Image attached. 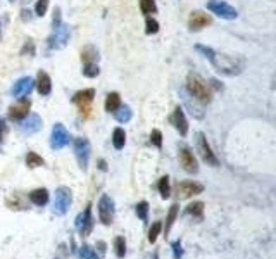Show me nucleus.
<instances>
[{
    "label": "nucleus",
    "instance_id": "f8f14e48",
    "mask_svg": "<svg viewBox=\"0 0 276 259\" xmlns=\"http://www.w3.org/2000/svg\"><path fill=\"white\" fill-rule=\"evenodd\" d=\"M180 163H181V168H183L187 173H199V166H197V159H195L194 152L190 151L188 147H183L180 151Z\"/></svg>",
    "mask_w": 276,
    "mask_h": 259
},
{
    "label": "nucleus",
    "instance_id": "b1692460",
    "mask_svg": "<svg viewBox=\"0 0 276 259\" xmlns=\"http://www.w3.org/2000/svg\"><path fill=\"white\" fill-rule=\"evenodd\" d=\"M178 211H180V206L174 202L173 206H171V209H169V213H168V218H166L164 228H162V230H164L166 235L171 232V228H173V225H174V220H176V216H178Z\"/></svg>",
    "mask_w": 276,
    "mask_h": 259
},
{
    "label": "nucleus",
    "instance_id": "aec40b11",
    "mask_svg": "<svg viewBox=\"0 0 276 259\" xmlns=\"http://www.w3.org/2000/svg\"><path fill=\"white\" fill-rule=\"evenodd\" d=\"M30 200L35 204V206H45L47 202H49V190L47 188H35V190L30 192Z\"/></svg>",
    "mask_w": 276,
    "mask_h": 259
},
{
    "label": "nucleus",
    "instance_id": "ddd939ff",
    "mask_svg": "<svg viewBox=\"0 0 276 259\" xmlns=\"http://www.w3.org/2000/svg\"><path fill=\"white\" fill-rule=\"evenodd\" d=\"M207 24H210V16L202 10H194L188 17V28L192 31H199L202 28H206Z\"/></svg>",
    "mask_w": 276,
    "mask_h": 259
},
{
    "label": "nucleus",
    "instance_id": "c85d7f7f",
    "mask_svg": "<svg viewBox=\"0 0 276 259\" xmlns=\"http://www.w3.org/2000/svg\"><path fill=\"white\" fill-rule=\"evenodd\" d=\"M78 258L79 259H100L99 254H97L90 246H81V247H79Z\"/></svg>",
    "mask_w": 276,
    "mask_h": 259
},
{
    "label": "nucleus",
    "instance_id": "0eeeda50",
    "mask_svg": "<svg viewBox=\"0 0 276 259\" xmlns=\"http://www.w3.org/2000/svg\"><path fill=\"white\" fill-rule=\"evenodd\" d=\"M90 152H92V147H90V142L86 138L79 137L74 140V156L76 161H78L79 168L83 171L88 170V163H90Z\"/></svg>",
    "mask_w": 276,
    "mask_h": 259
},
{
    "label": "nucleus",
    "instance_id": "bb28decb",
    "mask_svg": "<svg viewBox=\"0 0 276 259\" xmlns=\"http://www.w3.org/2000/svg\"><path fill=\"white\" fill-rule=\"evenodd\" d=\"M159 194H161L162 199H169L171 197V185H169L168 176H162L159 180Z\"/></svg>",
    "mask_w": 276,
    "mask_h": 259
},
{
    "label": "nucleus",
    "instance_id": "a19ab883",
    "mask_svg": "<svg viewBox=\"0 0 276 259\" xmlns=\"http://www.w3.org/2000/svg\"><path fill=\"white\" fill-rule=\"evenodd\" d=\"M154 259H159V254L157 253H154Z\"/></svg>",
    "mask_w": 276,
    "mask_h": 259
},
{
    "label": "nucleus",
    "instance_id": "9b49d317",
    "mask_svg": "<svg viewBox=\"0 0 276 259\" xmlns=\"http://www.w3.org/2000/svg\"><path fill=\"white\" fill-rule=\"evenodd\" d=\"M176 192L180 199H190L194 195H199L204 192V185L197 181H180L176 185Z\"/></svg>",
    "mask_w": 276,
    "mask_h": 259
},
{
    "label": "nucleus",
    "instance_id": "39448f33",
    "mask_svg": "<svg viewBox=\"0 0 276 259\" xmlns=\"http://www.w3.org/2000/svg\"><path fill=\"white\" fill-rule=\"evenodd\" d=\"M74 227L81 237H88L90 233H92L93 227H95V220H93V214H92V204H88V206L85 207V211L76 216Z\"/></svg>",
    "mask_w": 276,
    "mask_h": 259
},
{
    "label": "nucleus",
    "instance_id": "e433bc0d",
    "mask_svg": "<svg viewBox=\"0 0 276 259\" xmlns=\"http://www.w3.org/2000/svg\"><path fill=\"white\" fill-rule=\"evenodd\" d=\"M150 142L155 147H162V133L159 130H152L150 133Z\"/></svg>",
    "mask_w": 276,
    "mask_h": 259
},
{
    "label": "nucleus",
    "instance_id": "c9c22d12",
    "mask_svg": "<svg viewBox=\"0 0 276 259\" xmlns=\"http://www.w3.org/2000/svg\"><path fill=\"white\" fill-rule=\"evenodd\" d=\"M145 31L148 33V35H154V33H157L159 31V23L155 19H152V17H148L147 19V23H145Z\"/></svg>",
    "mask_w": 276,
    "mask_h": 259
},
{
    "label": "nucleus",
    "instance_id": "72a5a7b5",
    "mask_svg": "<svg viewBox=\"0 0 276 259\" xmlns=\"http://www.w3.org/2000/svg\"><path fill=\"white\" fill-rule=\"evenodd\" d=\"M99 73H100V69L95 63L85 64V68H83V75H85L86 78H95V76H99Z\"/></svg>",
    "mask_w": 276,
    "mask_h": 259
},
{
    "label": "nucleus",
    "instance_id": "6ab92c4d",
    "mask_svg": "<svg viewBox=\"0 0 276 259\" xmlns=\"http://www.w3.org/2000/svg\"><path fill=\"white\" fill-rule=\"evenodd\" d=\"M36 88H38L40 95H49L52 92V82H50V76L45 71H40L36 76Z\"/></svg>",
    "mask_w": 276,
    "mask_h": 259
},
{
    "label": "nucleus",
    "instance_id": "2f4dec72",
    "mask_svg": "<svg viewBox=\"0 0 276 259\" xmlns=\"http://www.w3.org/2000/svg\"><path fill=\"white\" fill-rule=\"evenodd\" d=\"M140 9L143 14H155L157 12V5L154 0H140Z\"/></svg>",
    "mask_w": 276,
    "mask_h": 259
},
{
    "label": "nucleus",
    "instance_id": "f257e3e1",
    "mask_svg": "<svg viewBox=\"0 0 276 259\" xmlns=\"http://www.w3.org/2000/svg\"><path fill=\"white\" fill-rule=\"evenodd\" d=\"M195 49L199 52L204 54L206 59L210 61V64L216 68L217 73L221 75H228V76H235V75H240L245 68V61L242 57H233V56H226V54H217L216 50L209 49V47L204 45H197Z\"/></svg>",
    "mask_w": 276,
    "mask_h": 259
},
{
    "label": "nucleus",
    "instance_id": "473e14b6",
    "mask_svg": "<svg viewBox=\"0 0 276 259\" xmlns=\"http://www.w3.org/2000/svg\"><path fill=\"white\" fill-rule=\"evenodd\" d=\"M161 230H162V223H161V221H155V223L150 227V230H148V242L155 244V240H157Z\"/></svg>",
    "mask_w": 276,
    "mask_h": 259
},
{
    "label": "nucleus",
    "instance_id": "7ed1b4c3",
    "mask_svg": "<svg viewBox=\"0 0 276 259\" xmlns=\"http://www.w3.org/2000/svg\"><path fill=\"white\" fill-rule=\"evenodd\" d=\"M72 202V192L69 187H59L54 195V204H52V213L57 216H64L69 211Z\"/></svg>",
    "mask_w": 276,
    "mask_h": 259
},
{
    "label": "nucleus",
    "instance_id": "393cba45",
    "mask_svg": "<svg viewBox=\"0 0 276 259\" xmlns=\"http://www.w3.org/2000/svg\"><path fill=\"white\" fill-rule=\"evenodd\" d=\"M97 59H99V52L95 50V47L88 45L81 50V61L85 64H92V63H95Z\"/></svg>",
    "mask_w": 276,
    "mask_h": 259
},
{
    "label": "nucleus",
    "instance_id": "c756f323",
    "mask_svg": "<svg viewBox=\"0 0 276 259\" xmlns=\"http://www.w3.org/2000/svg\"><path fill=\"white\" fill-rule=\"evenodd\" d=\"M114 249H116V256L119 259L126 256V240L125 237H116L114 239Z\"/></svg>",
    "mask_w": 276,
    "mask_h": 259
},
{
    "label": "nucleus",
    "instance_id": "4468645a",
    "mask_svg": "<svg viewBox=\"0 0 276 259\" xmlns=\"http://www.w3.org/2000/svg\"><path fill=\"white\" fill-rule=\"evenodd\" d=\"M33 88H35V82L30 78V76H24V78H19L16 83H14L10 93H12L14 97H24V95H28Z\"/></svg>",
    "mask_w": 276,
    "mask_h": 259
},
{
    "label": "nucleus",
    "instance_id": "1a4fd4ad",
    "mask_svg": "<svg viewBox=\"0 0 276 259\" xmlns=\"http://www.w3.org/2000/svg\"><path fill=\"white\" fill-rule=\"evenodd\" d=\"M69 138L71 137H69L68 130L64 128L63 123H56L52 128V135H50V147L54 151H61L69 144Z\"/></svg>",
    "mask_w": 276,
    "mask_h": 259
},
{
    "label": "nucleus",
    "instance_id": "4c0bfd02",
    "mask_svg": "<svg viewBox=\"0 0 276 259\" xmlns=\"http://www.w3.org/2000/svg\"><path fill=\"white\" fill-rule=\"evenodd\" d=\"M173 247V256L174 259H181V256H183V247H181V240H174V242L171 244Z\"/></svg>",
    "mask_w": 276,
    "mask_h": 259
},
{
    "label": "nucleus",
    "instance_id": "4be33fe9",
    "mask_svg": "<svg viewBox=\"0 0 276 259\" xmlns=\"http://www.w3.org/2000/svg\"><path fill=\"white\" fill-rule=\"evenodd\" d=\"M187 214L194 216L195 220H202L204 216V202H192L187 206Z\"/></svg>",
    "mask_w": 276,
    "mask_h": 259
},
{
    "label": "nucleus",
    "instance_id": "6e6552de",
    "mask_svg": "<svg viewBox=\"0 0 276 259\" xmlns=\"http://www.w3.org/2000/svg\"><path fill=\"white\" fill-rule=\"evenodd\" d=\"M99 220L105 227L112 225V221H114V200L107 194H104L99 200Z\"/></svg>",
    "mask_w": 276,
    "mask_h": 259
},
{
    "label": "nucleus",
    "instance_id": "cd10ccee",
    "mask_svg": "<svg viewBox=\"0 0 276 259\" xmlns=\"http://www.w3.org/2000/svg\"><path fill=\"white\" fill-rule=\"evenodd\" d=\"M43 158L42 156H38L36 152H28V156H26V166L28 168H40V166H43Z\"/></svg>",
    "mask_w": 276,
    "mask_h": 259
},
{
    "label": "nucleus",
    "instance_id": "f3484780",
    "mask_svg": "<svg viewBox=\"0 0 276 259\" xmlns=\"http://www.w3.org/2000/svg\"><path fill=\"white\" fill-rule=\"evenodd\" d=\"M171 123L174 125V128L180 131L181 137H185V135L188 133V121H187V118H185V112L181 107L174 109V112L171 116Z\"/></svg>",
    "mask_w": 276,
    "mask_h": 259
},
{
    "label": "nucleus",
    "instance_id": "58836bf2",
    "mask_svg": "<svg viewBox=\"0 0 276 259\" xmlns=\"http://www.w3.org/2000/svg\"><path fill=\"white\" fill-rule=\"evenodd\" d=\"M2 130H3V121L0 119V138H2Z\"/></svg>",
    "mask_w": 276,
    "mask_h": 259
},
{
    "label": "nucleus",
    "instance_id": "412c9836",
    "mask_svg": "<svg viewBox=\"0 0 276 259\" xmlns=\"http://www.w3.org/2000/svg\"><path fill=\"white\" fill-rule=\"evenodd\" d=\"M112 114H114L116 121H119V123H128L130 119L133 118V111L130 105H119Z\"/></svg>",
    "mask_w": 276,
    "mask_h": 259
},
{
    "label": "nucleus",
    "instance_id": "7c9ffc66",
    "mask_svg": "<svg viewBox=\"0 0 276 259\" xmlns=\"http://www.w3.org/2000/svg\"><path fill=\"white\" fill-rule=\"evenodd\" d=\"M135 211H137V216L140 218L141 221L148 220V202H147V200H141V202H138Z\"/></svg>",
    "mask_w": 276,
    "mask_h": 259
},
{
    "label": "nucleus",
    "instance_id": "20e7f679",
    "mask_svg": "<svg viewBox=\"0 0 276 259\" xmlns=\"http://www.w3.org/2000/svg\"><path fill=\"white\" fill-rule=\"evenodd\" d=\"M195 145H197V152L201 154L202 161L207 163L209 166H219V161H217L216 154L212 152V149H210L209 142H207L206 135L202 133V131H199V133H195Z\"/></svg>",
    "mask_w": 276,
    "mask_h": 259
},
{
    "label": "nucleus",
    "instance_id": "a211bd4d",
    "mask_svg": "<svg viewBox=\"0 0 276 259\" xmlns=\"http://www.w3.org/2000/svg\"><path fill=\"white\" fill-rule=\"evenodd\" d=\"M26 121L21 123V130H23V133H28V135H33L36 131L42 130V118H40L38 114H28L26 116Z\"/></svg>",
    "mask_w": 276,
    "mask_h": 259
},
{
    "label": "nucleus",
    "instance_id": "ea45409f",
    "mask_svg": "<svg viewBox=\"0 0 276 259\" xmlns=\"http://www.w3.org/2000/svg\"><path fill=\"white\" fill-rule=\"evenodd\" d=\"M100 170H107V168H105V161H100Z\"/></svg>",
    "mask_w": 276,
    "mask_h": 259
},
{
    "label": "nucleus",
    "instance_id": "5701e85b",
    "mask_svg": "<svg viewBox=\"0 0 276 259\" xmlns=\"http://www.w3.org/2000/svg\"><path fill=\"white\" fill-rule=\"evenodd\" d=\"M126 144V133L123 128H116L112 131V145H114V149H118V151H121L123 147H125Z\"/></svg>",
    "mask_w": 276,
    "mask_h": 259
},
{
    "label": "nucleus",
    "instance_id": "9d476101",
    "mask_svg": "<svg viewBox=\"0 0 276 259\" xmlns=\"http://www.w3.org/2000/svg\"><path fill=\"white\" fill-rule=\"evenodd\" d=\"M68 42H69V26L61 23L59 26L54 28V35L50 36L49 45H50V49L59 50V49H64V47L68 45Z\"/></svg>",
    "mask_w": 276,
    "mask_h": 259
},
{
    "label": "nucleus",
    "instance_id": "423d86ee",
    "mask_svg": "<svg viewBox=\"0 0 276 259\" xmlns=\"http://www.w3.org/2000/svg\"><path fill=\"white\" fill-rule=\"evenodd\" d=\"M207 9L210 10L212 14H216V16H219L221 19H237L238 12L235 7H231L230 3L223 2V0H209L207 2Z\"/></svg>",
    "mask_w": 276,
    "mask_h": 259
},
{
    "label": "nucleus",
    "instance_id": "2eb2a0df",
    "mask_svg": "<svg viewBox=\"0 0 276 259\" xmlns=\"http://www.w3.org/2000/svg\"><path fill=\"white\" fill-rule=\"evenodd\" d=\"M93 97H95V90L93 88H86L78 92L74 97H72V102L79 107V111H88V105L93 102Z\"/></svg>",
    "mask_w": 276,
    "mask_h": 259
},
{
    "label": "nucleus",
    "instance_id": "a878e982",
    "mask_svg": "<svg viewBox=\"0 0 276 259\" xmlns=\"http://www.w3.org/2000/svg\"><path fill=\"white\" fill-rule=\"evenodd\" d=\"M119 105H121V97H119V93H116V92L109 93L107 98H105V111L114 112Z\"/></svg>",
    "mask_w": 276,
    "mask_h": 259
},
{
    "label": "nucleus",
    "instance_id": "dca6fc26",
    "mask_svg": "<svg viewBox=\"0 0 276 259\" xmlns=\"http://www.w3.org/2000/svg\"><path fill=\"white\" fill-rule=\"evenodd\" d=\"M30 107H31V102L30 100H19L17 104L10 105L9 107V118L10 119H24L28 114H30Z\"/></svg>",
    "mask_w": 276,
    "mask_h": 259
},
{
    "label": "nucleus",
    "instance_id": "f704fd0d",
    "mask_svg": "<svg viewBox=\"0 0 276 259\" xmlns=\"http://www.w3.org/2000/svg\"><path fill=\"white\" fill-rule=\"evenodd\" d=\"M47 9H49V0H38L35 5V14L36 16H45Z\"/></svg>",
    "mask_w": 276,
    "mask_h": 259
},
{
    "label": "nucleus",
    "instance_id": "f03ea898",
    "mask_svg": "<svg viewBox=\"0 0 276 259\" xmlns=\"http://www.w3.org/2000/svg\"><path fill=\"white\" fill-rule=\"evenodd\" d=\"M187 90L192 97H195L202 104H209L212 100V92H210L209 85L195 73H190L187 78Z\"/></svg>",
    "mask_w": 276,
    "mask_h": 259
}]
</instances>
